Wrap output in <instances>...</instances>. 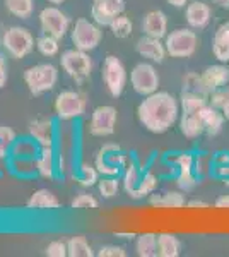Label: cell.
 Returning <instances> with one entry per match:
<instances>
[{
	"label": "cell",
	"mask_w": 229,
	"mask_h": 257,
	"mask_svg": "<svg viewBox=\"0 0 229 257\" xmlns=\"http://www.w3.org/2000/svg\"><path fill=\"white\" fill-rule=\"evenodd\" d=\"M164 47L168 57H171V59H190L200 47V38H198L197 31L191 28H176L166 35Z\"/></svg>",
	"instance_id": "obj_3"
},
{
	"label": "cell",
	"mask_w": 229,
	"mask_h": 257,
	"mask_svg": "<svg viewBox=\"0 0 229 257\" xmlns=\"http://www.w3.org/2000/svg\"><path fill=\"white\" fill-rule=\"evenodd\" d=\"M142 170L139 168V165L134 160L128 161V165L123 168V177H122V187L128 197H132V194L135 192V189L139 187V182L142 178Z\"/></svg>",
	"instance_id": "obj_26"
},
{
	"label": "cell",
	"mask_w": 229,
	"mask_h": 257,
	"mask_svg": "<svg viewBox=\"0 0 229 257\" xmlns=\"http://www.w3.org/2000/svg\"><path fill=\"white\" fill-rule=\"evenodd\" d=\"M7 81H9V64H7L6 57L0 53V89L6 88Z\"/></svg>",
	"instance_id": "obj_46"
},
{
	"label": "cell",
	"mask_w": 229,
	"mask_h": 257,
	"mask_svg": "<svg viewBox=\"0 0 229 257\" xmlns=\"http://www.w3.org/2000/svg\"><path fill=\"white\" fill-rule=\"evenodd\" d=\"M48 4H52V6H62L64 2H67V0H47Z\"/></svg>",
	"instance_id": "obj_54"
},
{
	"label": "cell",
	"mask_w": 229,
	"mask_h": 257,
	"mask_svg": "<svg viewBox=\"0 0 229 257\" xmlns=\"http://www.w3.org/2000/svg\"><path fill=\"white\" fill-rule=\"evenodd\" d=\"M101 81L110 96L120 98L123 94L128 82V72L118 55L110 53L105 57L101 65Z\"/></svg>",
	"instance_id": "obj_5"
},
{
	"label": "cell",
	"mask_w": 229,
	"mask_h": 257,
	"mask_svg": "<svg viewBox=\"0 0 229 257\" xmlns=\"http://www.w3.org/2000/svg\"><path fill=\"white\" fill-rule=\"evenodd\" d=\"M212 4H215L220 9H229V0H212Z\"/></svg>",
	"instance_id": "obj_52"
},
{
	"label": "cell",
	"mask_w": 229,
	"mask_h": 257,
	"mask_svg": "<svg viewBox=\"0 0 229 257\" xmlns=\"http://www.w3.org/2000/svg\"><path fill=\"white\" fill-rule=\"evenodd\" d=\"M110 31L115 38L125 40V38H130L132 33H134V21L128 18L127 14H118L116 18L110 23Z\"/></svg>",
	"instance_id": "obj_31"
},
{
	"label": "cell",
	"mask_w": 229,
	"mask_h": 257,
	"mask_svg": "<svg viewBox=\"0 0 229 257\" xmlns=\"http://www.w3.org/2000/svg\"><path fill=\"white\" fill-rule=\"evenodd\" d=\"M125 12V0H93L91 19L101 28H108L118 14Z\"/></svg>",
	"instance_id": "obj_13"
},
{
	"label": "cell",
	"mask_w": 229,
	"mask_h": 257,
	"mask_svg": "<svg viewBox=\"0 0 229 257\" xmlns=\"http://www.w3.org/2000/svg\"><path fill=\"white\" fill-rule=\"evenodd\" d=\"M38 151H40V146L33 139L31 141H28V139L16 141L14 146L11 148V155L19 160H35L36 155H38Z\"/></svg>",
	"instance_id": "obj_32"
},
{
	"label": "cell",
	"mask_w": 229,
	"mask_h": 257,
	"mask_svg": "<svg viewBox=\"0 0 229 257\" xmlns=\"http://www.w3.org/2000/svg\"><path fill=\"white\" fill-rule=\"evenodd\" d=\"M181 240L174 233L157 235V255L159 257H178L181 255Z\"/></svg>",
	"instance_id": "obj_25"
},
{
	"label": "cell",
	"mask_w": 229,
	"mask_h": 257,
	"mask_svg": "<svg viewBox=\"0 0 229 257\" xmlns=\"http://www.w3.org/2000/svg\"><path fill=\"white\" fill-rule=\"evenodd\" d=\"M135 52L139 53L142 59L151 60L154 64H161L164 62V59L168 57L164 47V40L159 38H152V36L142 35L135 43Z\"/></svg>",
	"instance_id": "obj_16"
},
{
	"label": "cell",
	"mask_w": 229,
	"mask_h": 257,
	"mask_svg": "<svg viewBox=\"0 0 229 257\" xmlns=\"http://www.w3.org/2000/svg\"><path fill=\"white\" fill-rule=\"evenodd\" d=\"M87 110V96L77 89H64L57 94L53 101V111L57 118L70 122V120L81 118Z\"/></svg>",
	"instance_id": "obj_8"
},
{
	"label": "cell",
	"mask_w": 229,
	"mask_h": 257,
	"mask_svg": "<svg viewBox=\"0 0 229 257\" xmlns=\"http://www.w3.org/2000/svg\"><path fill=\"white\" fill-rule=\"evenodd\" d=\"M214 206L217 209H229V194H224V196H219L215 199Z\"/></svg>",
	"instance_id": "obj_49"
},
{
	"label": "cell",
	"mask_w": 229,
	"mask_h": 257,
	"mask_svg": "<svg viewBox=\"0 0 229 257\" xmlns=\"http://www.w3.org/2000/svg\"><path fill=\"white\" fill-rule=\"evenodd\" d=\"M198 177L195 172H176V178H174V182H176V187L183 190V192H190V190H193L195 187L198 185Z\"/></svg>",
	"instance_id": "obj_38"
},
{
	"label": "cell",
	"mask_w": 229,
	"mask_h": 257,
	"mask_svg": "<svg viewBox=\"0 0 229 257\" xmlns=\"http://www.w3.org/2000/svg\"><path fill=\"white\" fill-rule=\"evenodd\" d=\"M94 167L98 168L101 177H118V173L122 172L118 167H113L111 163H108V161L103 158L101 155H98V153H96V158H94Z\"/></svg>",
	"instance_id": "obj_39"
},
{
	"label": "cell",
	"mask_w": 229,
	"mask_h": 257,
	"mask_svg": "<svg viewBox=\"0 0 229 257\" xmlns=\"http://www.w3.org/2000/svg\"><path fill=\"white\" fill-rule=\"evenodd\" d=\"M62 206L60 199L57 197V194L50 189H38L29 196L26 201L28 209H41V211H50V209H58Z\"/></svg>",
	"instance_id": "obj_22"
},
{
	"label": "cell",
	"mask_w": 229,
	"mask_h": 257,
	"mask_svg": "<svg viewBox=\"0 0 229 257\" xmlns=\"http://www.w3.org/2000/svg\"><path fill=\"white\" fill-rule=\"evenodd\" d=\"M69 257H93L96 255L93 245L84 235H74L67 240Z\"/></svg>",
	"instance_id": "obj_28"
},
{
	"label": "cell",
	"mask_w": 229,
	"mask_h": 257,
	"mask_svg": "<svg viewBox=\"0 0 229 257\" xmlns=\"http://www.w3.org/2000/svg\"><path fill=\"white\" fill-rule=\"evenodd\" d=\"M2 47L16 60H23L31 55L36 48V40L33 33L24 26H11L2 35Z\"/></svg>",
	"instance_id": "obj_4"
},
{
	"label": "cell",
	"mask_w": 229,
	"mask_h": 257,
	"mask_svg": "<svg viewBox=\"0 0 229 257\" xmlns=\"http://www.w3.org/2000/svg\"><path fill=\"white\" fill-rule=\"evenodd\" d=\"M140 30L142 35L152 36V38L164 40L168 35V16L162 11H149L142 16V23H140Z\"/></svg>",
	"instance_id": "obj_17"
},
{
	"label": "cell",
	"mask_w": 229,
	"mask_h": 257,
	"mask_svg": "<svg viewBox=\"0 0 229 257\" xmlns=\"http://www.w3.org/2000/svg\"><path fill=\"white\" fill-rule=\"evenodd\" d=\"M229 86V67L227 64H214L205 67L200 72V89L203 93L210 94L217 89Z\"/></svg>",
	"instance_id": "obj_12"
},
{
	"label": "cell",
	"mask_w": 229,
	"mask_h": 257,
	"mask_svg": "<svg viewBox=\"0 0 229 257\" xmlns=\"http://www.w3.org/2000/svg\"><path fill=\"white\" fill-rule=\"evenodd\" d=\"M186 206L191 209H207L209 208V202L202 201V199H191V201L186 202Z\"/></svg>",
	"instance_id": "obj_48"
},
{
	"label": "cell",
	"mask_w": 229,
	"mask_h": 257,
	"mask_svg": "<svg viewBox=\"0 0 229 257\" xmlns=\"http://www.w3.org/2000/svg\"><path fill=\"white\" fill-rule=\"evenodd\" d=\"M169 161L174 165L176 172H195V155L193 153H176Z\"/></svg>",
	"instance_id": "obj_37"
},
{
	"label": "cell",
	"mask_w": 229,
	"mask_h": 257,
	"mask_svg": "<svg viewBox=\"0 0 229 257\" xmlns=\"http://www.w3.org/2000/svg\"><path fill=\"white\" fill-rule=\"evenodd\" d=\"M210 19H212V7L207 2L193 0V2H188V6L185 7V21L191 30L195 31L205 30L209 26Z\"/></svg>",
	"instance_id": "obj_15"
},
{
	"label": "cell",
	"mask_w": 229,
	"mask_h": 257,
	"mask_svg": "<svg viewBox=\"0 0 229 257\" xmlns=\"http://www.w3.org/2000/svg\"><path fill=\"white\" fill-rule=\"evenodd\" d=\"M4 7L18 19H29L35 12V0H4Z\"/></svg>",
	"instance_id": "obj_29"
},
{
	"label": "cell",
	"mask_w": 229,
	"mask_h": 257,
	"mask_svg": "<svg viewBox=\"0 0 229 257\" xmlns=\"http://www.w3.org/2000/svg\"><path fill=\"white\" fill-rule=\"evenodd\" d=\"M16 141H18V134H16L14 128L9 125H0V143H4L9 148H12Z\"/></svg>",
	"instance_id": "obj_45"
},
{
	"label": "cell",
	"mask_w": 229,
	"mask_h": 257,
	"mask_svg": "<svg viewBox=\"0 0 229 257\" xmlns=\"http://www.w3.org/2000/svg\"><path fill=\"white\" fill-rule=\"evenodd\" d=\"M227 99H229V86H226V88H222V89H217V91H214V93L209 94V103L219 110L222 108V105L227 101Z\"/></svg>",
	"instance_id": "obj_43"
},
{
	"label": "cell",
	"mask_w": 229,
	"mask_h": 257,
	"mask_svg": "<svg viewBox=\"0 0 229 257\" xmlns=\"http://www.w3.org/2000/svg\"><path fill=\"white\" fill-rule=\"evenodd\" d=\"M70 41L74 48L84 50V52H93L101 45L103 41V28L93 19L79 18L72 23V28L69 31Z\"/></svg>",
	"instance_id": "obj_6"
},
{
	"label": "cell",
	"mask_w": 229,
	"mask_h": 257,
	"mask_svg": "<svg viewBox=\"0 0 229 257\" xmlns=\"http://www.w3.org/2000/svg\"><path fill=\"white\" fill-rule=\"evenodd\" d=\"M23 81L33 96L40 98L43 94L55 89L58 82V69L53 64H35L31 67L24 69Z\"/></svg>",
	"instance_id": "obj_2"
},
{
	"label": "cell",
	"mask_w": 229,
	"mask_h": 257,
	"mask_svg": "<svg viewBox=\"0 0 229 257\" xmlns=\"http://www.w3.org/2000/svg\"><path fill=\"white\" fill-rule=\"evenodd\" d=\"M70 208L72 209H98L99 201L91 192H79L70 201Z\"/></svg>",
	"instance_id": "obj_36"
},
{
	"label": "cell",
	"mask_w": 229,
	"mask_h": 257,
	"mask_svg": "<svg viewBox=\"0 0 229 257\" xmlns=\"http://www.w3.org/2000/svg\"><path fill=\"white\" fill-rule=\"evenodd\" d=\"M149 204L152 208H157V209H180V208H185L186 206V196L183 190H166V192H154L152 196L147 197Z\"/></svg>",
	"instance_id": "obj_18"
},
{
	"label": "cell",
	"mask_w": 229,
	"mask_h": 257,
	"mask_svg": "<svg viewBox=\"0 0 229 257\" xmlns=\"http://www.w3.org/2000/svg\"><path fill=\"white\" fill-rule=\"evenodd\" d=\"M35 172L45 180H53L57 172V160L53 148H40L35 158Z\"/></svg>",
	"instance_id": "obj_21"
},
{
	"label": "cell",
	"mask_w": 229,
	"mask_h": 257,
	"mask_svg": "<svg viewBox=\"0 0 229 257\" xmlns=\"http://www.w3.org/2000/svg\"><path fill=\"white\" fill-rule=\"evenodd\" d=\"M29 138L40 148H53L55 144V127L53 120L47 117H38L28 123Z\"/></svg>",
	"instance_id": "obj_14"
},
{
	"label": "cell",
	"mask_w": 229,
	"mask_h": 257,
	"mask_svg": "<svg viewBox=\"0 0 229 257\" xmlns=\"http://www.w3.org/2000/svg\"><path fill=\"white\" fill-rule=\"evenodd\" d=\"M222 184L226 185V187H229V177H227V178H224V180H222Z\"/></svg>",
	"instance_id": "obj_55"
},
{
	"label": "cell",
	"mask_w": 229,
	"mask_h": 257,
	"mask_svg": "<svg viewBox=\"0 0 229 257\" xmlns=\"http://www.w3.org/2000/svg\"><path fill=\"white\" fill-rule=\"evenodd\" d=\"M113 235L116 238H122V240H135L137 237L135 231H120V230L113 231Z\"/></svg>",
	"instance_id": "obj_50"
},
{
	"label": "cell",
	"mask_w": 229,
	"mask_h": 257,
	"mask_svg": "<svg viewBox=\"0 0 229 257\" xmlns=\"http://www.w3.org/2000/svg\"><path fill=\"white\" fill-rule=\"evenodd\" d=\"M210 52L217 62L229 64V21L220 23L212 36Z\"/></svg>",
	"instance_id": "obj_19"
},
{
	"label": "cell",
	"mask_w": 229,
	"mask_h": 257,
	"mask_svg": "<svg viewBox=\"0 0 229 257\" xmlns=\"http://www.w3.org/2000/svg\"><path fill=\"white\" fill-rule=\"evenodd\" d=\"M188 2L190 0H166V4L174 7V9H185L188 6Z\"/></svg>",
	"instance_id": "obj_51"
},
{
	"label": "cell",
	"mask_w": 229,
	"mask_h": 257,
	"mask_svg": "<svg viewBox=\"0 0 229 257\" xmlns=\"http://www.w3.org/2000/svg\"><path fill=\"white\" fill-rule=\"evenodd\" d=\"M96 187H98L99 196L103 199H113L120 194L122 182L118 180V177H101Z\"/></svg>",
	"instance_id": "obj_33"
},
{
	"label": "cell",
	"mask_w": 229,
	"mask_h": 257,
	"mask_svg": "<svg viewBox=\"0 0 229 257\" xmlns=\"http://www.w3.org/2000/svg\"><path fill=\"white\" fill-rule=\"evenodd\" d=\"M118 123V110L111 105H99L91 113L87 131L93 138H110L115 134Z\"/></svg>",
	"instance_id": "obj_11"
},
{
	"label": "cell",
	"mask_w": 229,
	"mask_h": 257,
	"mask_svg": "<svg viewBox=\"0 0 229 257\" xmlns=\"http://www.w3.org/2000/svg\"><path fill=\"white\" fill-rule=\"evenodd\" d=\"M99 178H101V175H99L98 168H96L94 165H89V163H86V161L79 165L77 180L82 187H93V185H96L99 182Z\"/></svg>",
	"instance_id": "obj_35"
},
{
	"label": "cell",
	"mask_w": 229,
	"mask_h": 257,
	"mask_svg": "<svg viewBox=\"0 0 229 257\" xmlns=\"http://www.w3.org/2000/svg\"><path fill=\"white\" fill-rule=\"evenodd\" d=\"M45 254L48 257H67L69 255L67 242H64V240H53L45 248Z\"/></svg>",
	"instance_id": "obj_40"
},
{
	"label": "cell",
	"mask_w": 229,
	"mask_h": 257,
	"mask_svg": "<svg viewBox=\"0 0 229 257\" xmlns=\"http://www.w3.org/2000/svg\"><path fill=\"white\" fill-rule=\"evenodd\" d=\"M40 30L43 35L55 36L62 40L72 28V21H70L67 12L60 9V6H47L40 11L38 14Z\"/></svg>",
	"instance_id": "obj_9"
},
{
	"label": "cell",
	"mask_w": 229,
	"mask_h": 257,
	"mask_svg": "<svg viewBox=\"0 0 229 257\" xmlns=\"http://www.w3.org/2000/svg\"><path fill=\"white\" fill-rule=\"evenodd\" d=\"M98 257H125L127 255V248L123 245H103L99 247V250L96 252Z\"/></svg>",
	"instance_id": "obj_42"
},
{
	"label": "cell",
	"mask_w": 229,
	"mask_h": 257,
	"mask_svg": "<svg viewBox=\"0 0 229 257\" xmlns=\"http://www.w3.org/2000/svg\"><path fill=\"white\" fill-rule=\"evenodd\" d=\"M198 113H200L203 128H205V134L209 136V138H215V136H219L220 132H222L226 118H224L222 111L219 108H215L210 103H207L203 108L198 110Z\"/></svg>",
	"instance_id": "obj_20"
},
{
	"label": "cell",
	"mask_w": 229,
	"mask_h": 257,
	"mask_svg": "<svg viewBox=\"0 0 229 257\" xmlns=\"http://www.w3.org/2000/svg\"><path fill=\"white\" fill-rule=\"evenodd\" d=\"M181 82H183V89H197V91H202L200 89V74L197 72H186L185 76L181 77Z\"/></svg>",
	"instance_id": "obj_44"
},
{
	"label": "cell",
	"mask_w": 229,
	"mask_h": 257,
	"mask_svg": "<svg viewBox=\"0 0 229 257\" xmlns=\"http://www.w3.org/2000/svg\"><path fill=\"white\" fill-rule=\"evenodd\" d=\"M130 86L140 96H147L156 91H159L161 77L157 74V69L149 62H139L130 70Z\"/></svg>",
	"instance_id": "obj_10"
},
{
	"label": "cell",
	"mask_w": 229,
	"mask_h": 257,
	"mask_svg": "<svg viewBox=\"0 0 229 257\" xmlns=\"http://www.w3.org/2000/svg\"><path fill=\"white\" fill-rule=\"evenodd\" d=\"M178 99H180L181 113H197L209 103V94L197 89H183Z\"/></svg>",
	"instance_id": "obj_23"
},
{
	"label": "cell",
	"mask_w": 229,
	"mask_h": 257,
	"mask_svg": "<svg viewBox=\"0 0 229 257\" xmlns=\"http://www.w3.org/2000/svg\"><path fill=\"white\" fill-rule=\"evenodd\" d=\"M195 173H197L198 177L212 173V156L209 155L195 156Z\"/></svg>",
	"instance_id": "obj_41"
},
{
	"label": "cell",
	"mask_w": 229,
	"mask_h": 257,
	"mask_svg": "<svg viewBox=\"0 0 229 257\" xmlns=\"http://www.w3.org/2000/svg\"><path fill=\"white\" fill-rule=\"evenodd\" d=\"M36 50L48 59L57 57L58 52H60V40L50 35H41L40 38H36Z\"/></svg>",
	"instance_id": "obj_34"
},
{
	"label": "cell",
	"mask_w": 229,
	"mask_h": 257,
	"mask_svg": "<svg viewBox=\"0 0 229 257\" xmlns=\"http://www.w3.org/2000/svg\"><path fill=\"white\" fill-rule=\"evenodd\" d=\"M137 120L151 134H164L180 120V99L169 91H156L137 105Z\"/></svg>",
	"instance_id": "obj_1"
},
{
	"label": "cell",
	"mask_w": 229,
	"mask_h": 257,
	"mask_svg": "<svg viewBox=\"0 0 229 257\" xmlns=\"http://www.w3.org/2000/svg\"><path fill=\"white\" fill-rule=\"evenodd\" d=\"M135 254L139 257L157 255V235L152 231H145L135 237Z\"/></svg>",
	"instance_id": "obj_27"
},
{
	"label": "cell",
	"mask_w": 229,
	"mask_h": 257,
	"mask_svg": "<svg viewBox=\"0 0 229 257\" xmlns=\"http://www.w3.org/2000/svg\"><path fill=\"white\" fill-rule=\"evenodd\" d=\"M178 128H180L181 136L186 139H197L202 134H205L203 122L200 118V113H181L178 120Z\"/></svg>",
	"instance_id": "obj_24"
},
{
	"label": "cell",
	"mask_w": 229,
	"mask_h": 257,
	"mask_svg": "<svg viewBox=\"0 0 229 257\" xmlns=\"http://www.w3.org/2000/svg\"><path fill=\"white\" fill-rule=\"evenodd\" d=\"M220 111H222V115H224V118H226V122H229V99L222 105Z\"/></svg>",
	"instance_id": "obj_53"
},
{
	"label": "cell",
	"mask_w": 229,
	"mask_h": 257,
	"mask_svg": "<svg viewBox=\"0 0 229 257\" xmlns=\"http://www.w3.org/2000/svg\"><path fill=\"white\" fill-rule=\"evenodd\" d=\"M159 189V177L154 172H145L142 173V178L139 182V187L135 189V192L132 194V199H144L152 196L156 190Z\"/></svg>",
	"instance_id": "obj_30"
},
{
	"label": "cell",
	"mask_w": 229,
	"mask_h": 257,
	"mask_svg": "<svg viewBox=\"0 0 229 257\" xmlns=\"http://www.w3.org/2000/svg\"><path fill=\"white\" fill-rule=\"evenodd\" d=\"M60 67L72 81H76L77 84H82L87 81L93 74V59H91L89 52L79 48H70L65 50L60 55Z\"/></svg>",
	"instance_id": "obj_7"
},
{
	"label": "cell",
	"mask_w": 229,
	"mask_h": 257,
	"mask_svg": "<svg viewBox=\"0 0 229 257\" xmlns=\"http://www.w3.org/2000/svg\"><path fill=\"white\" fill-rule=\"evenodd\" d=\"M9 156H11V148L7 146V144L0 143V170L4 168V165L9 160Z\"/></svg>",
	"instance_id": "obj_47"
}]
</instances>
